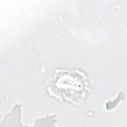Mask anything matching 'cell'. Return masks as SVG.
<instances>
[{
	"label": "cell",
	"instance_id": "obj_1",
	"mask_svg": "<svg viewBox=\"0 0 127 127\" xmlns=\"http://www.w3.org/2000/svg\"><path fill=\"white\" fill-rule=\"evenodd\" d=\"M47 90L58 99L80 105L88 95L89 82L86 75L82 71L59 69L54 74Z\"/></svg>",
	"mask_w": 127,
	"mask_h": 127
}]
</instances>
